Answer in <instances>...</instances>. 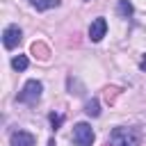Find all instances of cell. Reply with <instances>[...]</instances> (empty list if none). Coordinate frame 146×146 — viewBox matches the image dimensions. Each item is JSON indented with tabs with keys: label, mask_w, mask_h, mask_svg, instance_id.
<instances>
[{
	"label": "cell",
	"mask_w": 146,
	"mask_h": 146,
	"mask_svg": "<svg viewBox=\"0 0 146 146\" xmlns=\"http://www.w3.org/2000/svg\"><path fill=\"white\" fill-rule=\"evenodd\" d=\"M84 112H87V116H100V103H98L96 98L87 100V105H84Z\"/></svg>",
	"instance_id": "cell-10"
},
{
	"label": "cell",
	"mask_w": 146,
	"mask_h": 146,
	"mask_svg": "<svg viewBox=\"0 0 146 146\" xmlns=\"http://www.w3.org/2000/svg\"><path fill=\"white\" fill-rule=\"evenodd\" d=\"M21 39H23V32H21L18 25H7L5 27V32H2V46L7 50H14L21 43Z\"/></svg>",
	"instance_id": "cell-4"
},
{
	"label": "cell",
	"mask_w": 146,
	"mask_h": 146,
	"mask_svg": "<svg viewBox=\"0 0 146 146\" xmlns=\"http://www.w3.org/2000/svg\"><path fill=\"white\" fill-rule=\"evenodd\" d=\"M94 139H96V135H94V130H91L89 123L80 121V123L73 125V144L75 146H91Z\"/></svg>",
	"instance_id": "cell-3"
},
{
	"label": "cell",
	"mask_w": 146,
	"mask_h": 146,
	"mask_svg": "<svg viewBox=\"0 0 146 146\" xmlns=\"http://www.w3.org/2000/svg\"><path fill=\"white\" fill-rule=\"evenodd\" d=\"M48 121H50V125H52V130H57V128H59V125L64 123V114H55V112H52V114L48 116Z\"/></svg>",
	"instance_id": "cell-12"
},
{
	"label": "cell",
	"mask_w": 146,
	"mask_h": 146,
	"mask_svg": "<svg viewBox=\"0 0 146 146\" xmlns=\"http://www.w3.org/2000/svg\"><path fill=\"white\" fill-rule=\"evenodd\" d=\"M41 91H43V84L39 80H27L23 84V89L18 91L16 100L18 103H25V105H36L41 100Z\"/></svg>",
	"instance_id": "cell-2"
},
{
	"label": "cell",
	"mask_w": 146,
	"mask_h": 146,
	"mask_svg": "<svg viewBox=\"0 0 146 146\" xmlns=\"http://www.w3.org/2000/svg\"><path fill=\"white\" fill-rule=\"evenodd\" d=\"M139 68H141V71H146V55H144V59L139 62Z\"/></svg>",
	"instance_id": "cell-14"
},
{
	"label": "cell",
	"mask_w": 146,
	"mask_h": 146,
	"mask_svg": "<svg viewBox=\"0 0 146 146\" xmlns=\"http://www.w3.org/2000/svg\"><path fill=\"white\" fill-rule=\"evenodd\" d=\"M116 96H119V89H116V87H107V89H105V100H107V103H114Z\"/></svg>",
	"instance_id": "cell-13"
},
{
	"label": "cell",
	"mask_w": 146,
	"mask_h": 146,
	"mask_svg": "<svg viewBox=\"0 0 146 146\" xmlns=\"http://www.w3.org/2000/svg\"><path fill=\"white\" fill-rule=\"evenodd\" d=\"M34 144H36L34 135H30L25 130H14L9 135V146H34Z\"/></svg>",
	"instance_id": "cell-6"
},
{
	"label": "cell",
	"mask_w": 146,
	"mask_h": 146,
	"mask_svg": "<svg viewBox=\"0 0 146 146\" xmlns=\"http://www.w3.org/2000/svg\"><path fill=\"white\" fill-rule=\"evenodd\" d=\"M107 146H112V144H107Z\"/></svg>",
	"instance_id": "cell-15"
},
{
	"label": "cell",
	"mask_w": 146,
	"mask_h": 146,
	"mask_svg": "<svg viewBox=\"0 0 146 146\" xmlns=\"http://www.w3.org/2000/svg\"><path fill=\"white\" fill-rule=\"evenodd\" d=\"M105 34H107V21H105L103 16L94 18L91 25H89V39H91L94 43H98V41H103Z\"/></svg>",
	"instance_id": "cell-5"
},
{
	"label": "cell",
	"mask_w": 146,
	"mask_h": 146,
	"mask_svg": "<svg viewBox=\"0 0 146 146\" xmlns=\"http://www.w3.org/2000/svg\"><path fill=\"white\" fill-rule=\"evenodd\" d=\"M116 11H119L121 18H130L132 11H135V7H132L130 0H119V2H116Z\"/></svg>",
	"instance_id": "cell-9"
},
{
	"label": "cell",
	"mask_w": 146,
	"mask_h": 146,
	"mask_svg": "<svg viewBox=\"0 0 146 146\" xmlns=\"http://www.w3.org/2000/svg\"><path fill=\"white\" fill-rule=\"evenodd\" d=\"M30 5L36 11H48V9H57L62 5V0H30Z\"/></svg>",
	"instance_id": "cell-8"
},
{
	"label": "cell",
	"mask_w": 146,
	"mask_h": 146,
	"mask_svg": "<svg viewBox=\"0 0 146 146\" xmlns=\"http://www.w3.org/2000/svg\"><path fill=\"white\" fill-rule=\"evenodd\" d=\"M107 144H112V146H141V132L137 128L119 125V128H114L110 132Z\"/></svg>",
	"instance_id": "cell-1"
},
{
	"label": "cell",
	"mask_w": 146,
	"mask_h": 146,
	"mask_svg": "<svg viewBox=\"0 0 146 146\" xmlns=\"http://www.w3.org/2000/svg\"><path fill=\"white\" fill-rule=\"evenodd\" d=\"M30 50H32V55H34L36 59H41V62H46V59L50 57V50H48V46H46L43 41H34Z\"/></svg>",
	"instance_id": "cell-7"
},
{
	"label": "cell",
	"mask_w": 146,
	"mask_h": 146,
	"mask_svg": "<svg viewBox=\"0 0 146 146\" xmlns=\"http://www.w3.org/2000/svg\"><path fill=\"white\" fill-rule=\"evenodd\" d=\"M27 64H30V59H27L25 55H18V57H14V59H11V66H14L16 71H25V68H27Z\"/></svg>",
	"instance_id": "cell-11"
}]
</instances>
